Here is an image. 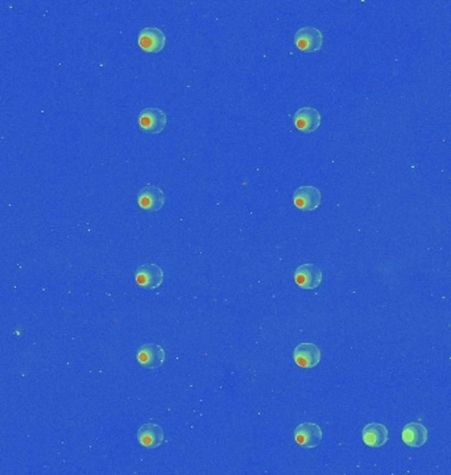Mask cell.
Here are the masks:
<instances>
[{"label":"cell","mask_w":451,"mask_h":475,"mask_svg":"<svg viewBox=\"0 0 451 475\" xmlns=\"http://www.w3.org/2000/svg\"><path fill=\"white\" fill-rule=\"evenodd\" d=\"M295 44L301 52H317L324 45V35L314 27H304L295 32Z\"/></svg>","instance_id":"obj_1"},{"label":"cell","mask_w":451,"mask_h":475,"mask_svg":"<svg viewBox=\"0 0 451 475\" xmlns=\"http://www.w3.org/2000/svg\"><path fill=\"white\" fill-rule=\"evenodd\" d=\"M165 359H167L165 350L156 343H145L138 352V362L144 369H158L165 363Z\"/></svg>","instance_id":"obj_2"},{"label":"cell","mask_w":451,"mask_h":475,"mask_svg":"<svg viewBox=\"0 0 451 475\" xmlns=\"http://www.w3.org/2000/svg\"><path fill=\"white\" fill-rule=\"evenodd\" d=\"M295 440L305 449H314L322 440V429L314 422H302L295 428Z\"/></svg>","instance_id":"obj_3"},{"label":"cell","mask_w":451,"mask_h":475,"mask_svg":"<svg viewBox=\"0 0 451 475\" xmlns=\"http://www.w3.org/2000/svg\"><path fill=\"white\" fill-rule=\"evenodd\" d=\"M139 125L147 134H160L167 125V114L160 108H145L140 112Z\"/></svg>","instance_id":"obj_4"},{"label":"cell","mask_w":451,"mask_h":475,"mask_svg":"<svg viewBox=\"0 0 451 475\" xmlns=\"http://www.w3.org/2000/svg\"><path fill=\"white\" fill-rule=\"evenodd\" d=\"M135 280L143 288L156 289L164 282V271L157 264H143L136 269Z\"/></svg>","instance_id":"obj_5"},{"label":"cell","mask_w":451,"mask_h":475,"mask_svg":"<svg viewBox=\"0 0 451 475\" xmlns=\"http://www.w3.org/2000/svg\"><path fill=\"white\" fill-rule=\"evenodd\" d=\"M322 201V194L312 185L301 186L293 194V202L297 209L302 211H313L318 209Z\"/></svg>","instance_id":"obj_6"},{"label":"cell","mask_w":451,"mask_h":475,"mask_svg":"<svg viewBox=\"0 0 451 475\" xmlns=\"http://www.w3.org/2000/svg\"><path fill=\"white\" fill-rule=\"evenodd\" d=\"M295 280L300 288L312 291L322 282V271L314 264H302L295 269Z\"/></svg>","instance_id":"obj_7"},{"label":"cell","mask_w":451,"mask_h":475,"mask_svg":"<svg viewBox=\"0 0 451 475\" xmlns=\"http://www.w3.org/2000/svg\"><path fill=\"white\" fill-rule=\"evenodd\" d=\"M165 202H167V199H165L164 192L154 185H148V186L143 188L138 195V204H139L140 208L143 210L148 211V212H154V211L162 209Z\"/></svg>","instance_id":"obj_8"},{"label":"cell","mask_w":451,"mask_h":475,"mask_svg":"<svg viewBox=\"0 0 451 475\" xmlns=\"http://www.w3.org/2000/svg\"><path fill=\"white\" fill-rule=\"evenodd\" d=\"M293 122H295L297 130H300L301 132L312 134L314 131H317V128L321 125L322 117L313 107H302L295 112Z\"/></svg>","instance_id":"obj_9"},{"label":"cell","mask_w":451,"mask_h":475,"mask_svg":"<svg viewBox=\"0 0 451 475\" xmlns=\"http://www.w3.org/2000/svg\"><path fill=\"white\" fill-rule=\"evenodd\" d=\"M167 38L161 29L158 28H144L139 34L140 48L147 53L161 52L165 48Z\"/></svg>","instance_id":"obj_10"},{"label":"cell","mask_w":451,"mask_h":475,"mask_svg":"<svg viewBox=\"0 0 451 475\" xmlns=\"http://www.w3.org/2000/svg\"><path fill=\"white\" fill-rule=\"evenodd\" d=\"M321 350L314 343H300L293 352L295 363L302 369H313L321 362Z\"/></svg>","instance_id":"obj_11"},{"label":"cell","mask_w":451,"mask_h":475,"mask_svg":"<svg viewBox=\"0 0 451 475\" xmlns=\"http://www.w3.org/2000/svg\"><path fill=\"white\" fill-rule=\"evenodd\" d=\"M138 440L147 449H156L164 442V430L157 424H144L138 430Z\"/></svg>","instance_id":"obj_12"},{"label":"cell","mask_w":451,"mask_h":475,"mask_svg":"<svg viewBox=\"0 0 451 475\" xmlns=\"http://www.w3.org/2000/svg\"><path fill=\"white\" fill-rule=\"evenodd\" d=\"M362 439L369 448H382L388 441V429L382 424L371 422L363 428Z\"/></svg>","instance_id":"obj_13"},{"label":"cell","mask_w":451,"mask_h":475,"mask_svg":"<svg viewBox=\"0 0 451 475\" xmlns=\"http://www.w3.org/2000/svg\"><path fill=\"white\" fill-rule=\"evenodd\" d=\"M402 441L411 448H421L428 441V429L419 422H409L402 429Z\"/></svg>","instance_id":"obj_14"}]
</instances>
